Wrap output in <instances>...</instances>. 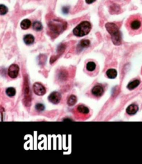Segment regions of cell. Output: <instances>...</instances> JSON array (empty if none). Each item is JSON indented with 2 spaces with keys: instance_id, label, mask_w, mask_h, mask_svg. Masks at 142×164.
<instances>
[{
  "instance_id": "1",
  "label": "cell",
  "mask_w": 142,
  "mask_h": 164,
  "mask_svg": "<svg viewBox=\"0 0 142 164\" xmlns=\"http://www.w3.org/2000/svg\"><path fill=\"white\" fill-rule=\"evenodd\" d=\"M126 28L131 35L140 34L142 32V17L140 15H133L126 22Z\"/></svg>"
},
{
  "instance_id": "2",
  "label": "cell",
  "mask_w": 142,
  "mask_h": 164,
  "mask_svg": "<svg viewBox=\"0 0 142 164\" xmlns=\"http://www.w3.org/2000/svg\"><path fill=\"white\" fill-rule=\"evenodd\" d=\"M106 28L107 32L111 35V39L113 44L117 46L120 45L122 43V39L120 30L117 25L113 23H107L106 25Z\"/></svg>"
},
{
  "instance_id": "3",
  "label": "cell",
  "mask_w": 142,
  "mask_h": 164,
  "mask_svg": "<svg viewBox=\"0 0 142 164\" xmlns=\"http://www.w3.org/2000/svg\"><path fill=\"white\" fill-rule=\"evenodd\" d=\"M91 25L88 21H82L76 27L73 32V34L77 37H83L88 35L91 31Z\"/></svg>"
},
{
  "instance_id": "4",
  "label": "cell",
  "mask_w": 142,
  "mask_h": 164,
  "mask_svg": "<svg viewBox=\"0 0 142 164\" xmlns=\"http://www.w3.org/2000/svg\"><path fill=\"white\" fill-rule=\"evenodd\" d=\"M48 27L51 32L56 34H59L66 27V23L60 20L55 19L48 23Z\"/></svg>"
},
{
  "instance_id": "5",
  "label": "cell",
  "mask_w": 142,
  "mask_h": 164,
  "mask_svg": "<svg viewBox=\"0 0 142 164\" xmlns=\"http://www.w3.org/2000/svg\"><path fill=\"white\" fill-rule=\"evenodd\" d=\"M74 113L78 119H86L89 115V110L87 106L83 105H79L75 108Z\"/></svg>"
},
{
  "instance_id": "6",
  "label": "cell",
  "mask_w": 142,
  "mask_h": 164,
  "mask_svg": "<svg viewBox=\"0 0 142 164\" xmlns=\"http://www.w3.org/2000/svg\"><path fill=\"white\" fill-rule=\"evenodd\" d=\"M85 71L89 76H95L98 71V67L95 61L90 60L87 62L86 64Z\"/></svg>"
},
{
  "instance_id": "7",
  "label": "cell",
  "mask_w": 142,
  "mask_h": 164,
  "mask_svg": "<svg viewBox=\"0 0 142 164\" xmlns=\"http://www.w3.org/2000/svg\"><path fill=\"white\" fill-rule=\"evenodd\" d=\"M19 67L16 64H12L8 69V74L12 79L16 78L19 74Z\"/></svg>"
},
{
  "instance_id": "8",
  "label": "cell",
  "mask_w": 142,
  "mask_h": 164,
  "mask_svg": "<svg viewBox=\"0 0 142 164\" xmlns=\"http://www.w3.org/2000/svg\"><path fill=\"white\" fill-rule=\"evenodd\" d=\"M33 92L36 95L43 96L46 94V88L44 86L40 83L36 82L33 85Z\"/></svg>"
},
{
  "instance_id": "9",
  "label": "cell",
  "mask_w": 142,
  "mask_h": 164,
  "mask_svg": "<svg viewBox=\"0 0 142 164\" xmlns=\"http://www.w3.org/2000/svg\"><path fill=\"white\" fill-rule=\"evenodd\" d=\"M91 92L92 95L95 96V97H100L104 92V88L102 85H95L94 87L92 88Z\"/></svg>"
},
{
  "instance_id": "10",
  "label": "cell",
  "mask_w": 142,
  "mask_h": 164,
  "mask_svg": "<svg viewBox=\"0 0 142 164\" xmlns=\"http://www.w3.org/2000/svg\"><path fill=\"white\" fill-rule=\"evenodd\" d=\"M61 100V94L58 92H54L48 96V100L54 104H58Z\"/></svg>"
},
{
  "instance_id": "11",
  "label": "cell",
  "mask_w": 142,
  "mask_h": 164,
  "mask_svg": "<svg viewBox=\"0 0 142 164\" xmlns=\"http://www.w3.org/2000/svg\"><path fill=\"white\" fill-rule=\"evenodd\" d=\"M138 110V107L137 105H131L130 106H129L126 109V112H127V114L131 116L135 115L136 113H137V112Z\"/></svg>"
},
{
  "instance_id": "12",
  "label": "cell",
  "mask_w": 142,
  "mask_h": 164,
  "mask_svg": "<svg viewBox=\"0 0 142 164\" xmlns=\"http://www.w3.org/2000/svg\"><path fill=\"white\" fill-rule=\"evenodd\" d=\"M23 41H24V42L27 44V45H31V44L33 43L34 37L31 34L26 35L24 38H23Z\"/></svg>"
},
{
  "instance_id": "13",
  "label": "cell",
  "mask_w": 142,
  "mask_h": 164,
  "mask_svg": "<svg viewBox=\"0 0 142 164\" xmlns=\"http://www.w3.org/2000/svg\"><path fill=\"white\" fill-rule=\"evenodd\" d=\"M31 24V23L30 21L28 19H26L22 21L21 23L20 26H21V28L23 30H27L30 27Z\"/></svg>"
},
{
  "instance_id": "14",
  "label": "cell",
  "mask_w": 142,
  "mask_h": 164,
  "mask_svg": "<svg viewBox=\"0 0 142 164\" xmlns=\"http://www.w3.org/2000/svg\"><path fill=\"white\" fill-rule=\"evenodd\" d=\"M106 75L109 78L114 79L117 76V71L114 69H109L107 71Z\"/></svg>"
},
{
  "instance_id": "15",
  "label": "cell",
  "mask_w": 142,
  "mask_h": 164,
  "mask_svg": "<svg viewBox=\"0 0 142 164\" xmlns=\"http://www.w3.org/2000/svg\"><path fill=\"white\" fill-rule=\"evenodd\" d=\"M140 80H134V81L131 82L129 83L127 87L129 90H133V89H135V88L137 87L138 86L140 85Z\"/></svg>"
},
{
  "instance_id": "16",
  "label": "cell",
  "mask_w": 142,
  "mask_h": 164,
  "mask_svg": "<svg viewBox=\"0 0 142 164\" xmlns=\"http://www.w3.org/2000/svg\"><path fill=\"white\" fill-rule=\"evenodd\" d=\"M77 97L74 95H71L68 100V105L69 106H73L77 102Z\"/></svg>"
},
{
  "instance_id": "17",
  "label": "cell",
  "mask_w": 142,
  "mask_h": 164,
  "mask_svg": "<svg viewBox=\"0 0 142 164\" xmlns=\"http://www.w3.org/2000/svg\"><path fill=\"white\" fill-rule=\"evenodd\" d=\"M15 93H16V90L13 87H9L6 89L7 95L9 96V97H13V96H14L15 95Z\"/></svg>"
},
{
  "instance_id": "18",
  "label": "cell",
  "mask_w": 142,
  "mask_h": 164,
  "mask_svg": "<svg viewBox=\"0 0 142 164\" xmlns=\"http://www.w3.org/2000/svg\"><path fill=\"white\" fill-rule=\"evenodd\" d=\"M33 28L36 31H41L43 29V26L40 22L35 21L33 23Z\"/></svg>"
},
{
  "instance_id": "19",
  "label": "cell",
  "mask_w": 142,
  "mask_h": 164,
  "mask_svg": "<svg viewBox=\"0 0 142 164\" xmlns=\"http://www.w3.org/2000/svg\"><path fill=\"white\" fill-rule=\"evenodd\" d=\"M90 45V42L89 40H82L80 42V46L82 48H88Z\"/></svg>"
},
{
  "instance_id": "20",
  "label": "cell",
  "mask_w": 142,
  "mask_h": 164,
  "mask_svg": "<svg viewBox=\"0 0 142 164\" xmlns=\"http://www.w3.org/2000/svg\"><path fill=\"white\" fill-rule=\"evenodd\" d=\"M7 12H8V9L5 5H0V13H1V15L6 14Z\"/></svg>"
},
{
  "instance_id": "21",
  "label": "cell",
  "mask_w": 142,
  "mask_h": 164,
  "mask_svg": "<svg viewBox=\"0 0 142 164\" xmlns=\"http://www.w3.org/2000/svg\"><path fill=\"white\" fill-rule=\"evenodd\" d=\"M36 108L38 111H43L44 110V106L41 103H38L36 105Z\"/></svg>"
},
{
  "instance_id": "22",
  "label": "cell",
  "mask_w": 142,
  "mask_h": 164,
  "mask_svg": "<svg viewBox=\"0 0 142 164\" xmlns=\"http://www.w3.org/2000/svg\"><path fill=\"white\" fill-rule=\"evenodd\" d=\"M95 1H96V0H86V2L88 4H91V3H93Z\"/></svg>"
},
{
  "instance_id": "23",
  "label": "cell",
  "mask_w": 142,
  "mask_h": 164,
  "mask_svg": "<svg viewBox=\"0 0 142 164\" xmlns=\"http://www.w3.org/2000/svg\"><path fill=\"white\" fill-rule=\"evenodd\" d=\"M66 9H68V7H64L62 9V11L63 12H64L65 14H67L68 13V10H66Z\"/></svg>"
}]
</instances>
